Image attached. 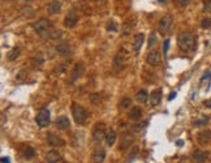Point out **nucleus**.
<instances>
[{
    "instance_id": "nucleus-34",
    "label": "nucleus",
    "mask_w": 211,
    "mask_h": 163,
    "mask_svg": "<svg viewBox=\"0 0 211 163\" xmlns=\"http://www.w3.org/2000/svg\"><path fill=\"white\" fill-rule=\"evenodd\" d=\"M207 123H209V118H202V119H198V120L193 121V125L194 127H202V125H206Z\"/></svg>"
},
{
    "instance_id": "nucleus-26",
    "label": "nucleus",
    "mask_w": 211,
    "mask_h": 163,
    "mask_svg": "<svg viewBox=\"0 0 211 163\" xmlns=\"http://www.w3.org/2000/svg\"><path fill=\"white\" fill-rule=\"evenodd\" d=\"M138 153H139V147H138V146H133V149H132V151L129 153V158H128V163L134 162L135 159H137V157H138Z\"/></svg>"
},
{
    "instance_id": "nucleus-25",
    "label": "nucleus",
    "mask_w": 211,
    "mask_h": 163,
    "mask_svg": "<svg viewBox=\"0 0 211 163\" xmlns=\"http://www.w3.org/2000/svg\"><path fill=\"white\" fill-rule=\"evenodd\" d=\"M149 99V94L146 90H139V92L137 93V100L139 103H146Z\"/></svg>"
},
{
    "instance_id": "nucleus-31",
    "label": "nucleus",
    "mask_w": 211,
    "mask_h": 163,
    "mask_svg": "<svg viewBox=\"0 0 211 163\" xmlns=\"http://www.w3.org/2000/svg\"><path fill=\"white\" fill-rule=\"evenodd\" d=\"M26 77H27V71L26 69H21L19 73H17L16 80H17V81H20V82H22V81L26 80Z\"/></svg>"
},
{
    "instance_id": "nucleus-12",
    "label": "nucleus",
    "mask_w": 211,
    "mask_h": 163,
    "mask_svg": "<svg viewBox=\"0 0 211 163\" xmlns=\"http://www.w3.org/2000/svg\"><path fill=\"white\" fill-rule=\"evenodd\" d=\"M84 71H85V65H84V63H78V64H76L74 69L72 71V77H70V81H72V82L77 81V80L82 76Z\"/></svg>"
},
{
    "instance_id": "nucleus-24",
    "label": "nucleus",
    "mask_w": 211,
    "mask_h": 163,
    "mask_svg": "<svg viewBox=\"0 0 211 163\" xmlns=\"http://www.w3.org/2000/svg\"><path fill=\"white\" fill-rule=\"evenodd\" d=\"M129 118L132 120H138V119L142 118V110L139 107H133L129 112Z\"/></svg>"
},
{
    "instance_id": "nucleus-27",
    "label": "nucleus",
    "mask_w": 211,
    "mask_h": 163,
    "mask_svg": "<svg viewBox=\"0 0 211 163\" xmlns=\"http://www.w3.org/2000/svg\"><path fill=\"white\" fill-rule=\"evenodd\" d=\"M24 157L26 158V159H31V158H34L35 157V150H34V147H31V146H26L24 149Z\"/></svg>"
},
{
    "instance_id": "nucleus-2",
    "label": "nucleus",
    "mask_w": 211,
    "mask_h": 163,
    "mask_svg": "<svg viewBox=\"0 0 211 163\" xmlns=\"http://www.w3.org/2000/svg\"><path fill=\"white\" fill-rule=\"evenodd\" d=\"M72 115H73V119H74V121H76V124H78V125H84L85 123L87 121V118H89V112L77 103L72 104Z\"/></svg>"
},
{
    "instance_id": "nucleus-41",
    "label": "nucleus",
    "mask_w": 211,
    "mask_h": 163,
    "mask_svg": "<svg viewBox=\"0 0 211 163\" xmlns=\"http://www.w3.org/2000/svg\"><path fill=\"white\" fill-rule=\"evenodd\" d=\"M203 8H205L206 12L211 13V0H205L203 1Z\"/></svg>"
},
{
    "instance_id": "nucleus-29",
    "label": "nucleus",
    "mask_w": 211,
    "mask_h": 163,
    "mask_svg": "<svg viewBox=\"0 0 211 163\" xmlns=\"http://www.w3.org/2000/svg\"><path fill=\"white\" fill-rule=\"evenodd\" d=\"M210 82H211V73H210V72H206V73L202 76V78H201V85H202V86L206 85L207 89H209Z\"/></svg>"
},
{
    "instance_id": "nucleus-8",
    "label": "nucleus",
    "mask_w": 211,
    "mask_h": 163,
    "mask_svg": "<svg viewBox=\"0 0 211 163\" xmlns=\"http://www.w3.org/2000/svg\"><path fill=\"white\" fill-rule=\"evenodd\" d=\"M56 51H58L59 55H61L64 57H68V56H70V54H72V48H70V46L68 45L67 42H61L56 46Z\"/></svg>"
},
{
    "instance_id": "nucleus-16",
    "label": "nucleus",
    "mask_w": 211,
    "mask_h": 163,
    "mask_svg": "<svg viewBox=\"0 0 211 163\" xmlns=\"http://www.w3.org/2000/svg\"><path fill=\"white\" fill-rule=\"evenodd\" d=\"M61 159V155H60L56 150H50L47 154H46V161L47 163H58Z\"/></svg>"
},
{
    "instance_id": "nucleus-18",
    "label": "nucleus",
    "mask_w": 211,
    "mask_h": 163,
    "mask_svg": "<svg viewBox=\"0 0 211 163\" xmlns=\"http://www.w3.org/2000/svg\"><path fill=\"white\" fill-rule=\"evenodd\" d=\"M160 99H162V90H154V92L150 94V102H151V106H158L160 103Z\"/></svg>"
},
{
    "instance_id": "nucleus-22",
    "label": "nucleus",
    "mask_w": 211,
    "mask_h": 163,
    "mask_svg": "<svg viewBox=\"0 0 211 163\" xmlns=\"http://www.w3.org/2000/svg\"><path fill=\"white\" fill-rule=\"evenodd\" d=\"M60 10H61V4L58 0H53L48 4V12L51 14H58L60 13Z\"/></svg>"
},
{
    "instance_id": "nucleus-1",
    "label": "nucleus",
    "mask_w": 211,
    "mask_h": 163,
    "mask_svg": "<svg viewBox=\"0 0 211 163\" xmlns=\"http://www.w3.org/2000/svg\"><path fill=\"white\" fill-rule=\"evenodd\" d=\"M177 43H178V47H180L182 51H190V50L194 48L195 37L192 33H182V34L178 35Z\"/></svg>"
},
{
    "instance_id": "nucleus-7",
    "label": "nucleus",
    "mask_w": 211,
    "mask_h": 163,
    "mask_svg": "<svg viewBox=\"0 0 211 163\" xmlns=\"http://www.w3.org/2000/svg\"><path fill=\"white\" fill-rule=\"evenodd\" d=\"M50 26H51V24H50V21L47 19H41V20H38L37 22L33 24V29L38 34H44V33H47Z\"/></svg>"
},
{
    "instance_id": "nucleus-36",
    "label": "nucleus",
    "mask_w": 211,
    "mask_h": 163,
    "mask_svg": "<svg viewBox=\"0 0 211 163\" xmlns=\"http://www.w3.org/2000/svg\"><path fill=\"white\" fill-rule=\"evenodd\" d=\"M107 30L108 31H117V25L115 21H110L108 25H107Z\"/></svg>"
},
{
    "instance_id": "nucleus-47",
    "label": "nucleus",
    "mask_w": 211,
    "mask_h": 163,
    "mask_svg": "<svg viewBox=\"0 0 211 163\" xmlns=\"http://www.w3.org/2000/svg\"><path fill=\"white\" fill-rule=\"evenodd\" d=\"M64 71H65V65H61V67L58 68V72H59V73H61V72H64Z\"/></svg>"
},
{
    "instance_id": "nucleus-44",
    "label": "nucleus",
    "mask_w": 211,
    "mask_h": 163,
    "mask_svg": "<svg viewBox=\"0 0 211 163\" xmlns=\"http://www.w3.org/2000/svg\"><path fill=\"white\" fill-rule=\"evenodd\" d=\"M203 104H205L207 108H211V98H210V99H207V100H205V102H203Z\"/></svg>"
},
{
    "instance_id": "nucleus-32",
    "label": "nucleus",
    "mask_w": 211,
    "mask_h": 163,
    "mask_svg": "<svg viewBox=\"0 0 211 163\" xmlns=\"http://www.w3.org/2000/svg\"><path fill=\"white\" fill-rule=\"evenodd\" d=\"M130 104H132L130 98H124V99H121V102H120V108L121 110H127L128 107H130Z\"/></svg>"
},
{
    "instance_id": "nucleus-39",
    "label": "nucleus",
    "mask_w": 211,
    "mask_h": 163,
    "mask_svg": "<svg viewBox=\"0 0 211 163\" xmlns=\"http://www.w3.org/2000/svg\"><path fill=\"white\" fill-rule=\"evenodd\" d=\"M61 34L63 33L60 31V30H55V31H51V34H50V38H53V39H58L61 37Z\"/></svg>"
},
{
    "instance_id": "nucleus-4",
    "label": "nucleus",
    "mask_w": 211,
    "mask_h": 163,
    "mask_svg": "<svg viewBox=\"0 0 211 163\" xmlns=\"http://www.w3.org/2000/svg\"><path fill=\"white\" fill-rule=\"evenodd\" d=\"M50 120H51V116H50V111L47 108H42L37 114V116H35V121H37V124L41 127V128L47 127L50 124Z\"/></svg>"
},
{
    "instance_id": "nucleus-3",
    "label": "nucleus",
    "mask_w": 211,
    "mask_h": 163,
    "mask_svg": "<svg viewBox=\"0 0 211 163\" xmlns=\"http://www.w3.org/2000/svg\"><path fill=\"white\" fill-rule=\"evenodd\" d=\"M128 59H129V54L127 52V50L120 48L116 54L115 59H113V69H115L116 72L123 71L128 64Z\"/></svg>"
},
{
    "instance_id": "nucleus-33",
    "label": "nucleus",
    "mask_w": 211,
    "mask_h": 163,
    "mask_svg": "<svg viewBox=\"0 0 211 163\" xmlns=\"http://www.w3.org/2000/svg\"><path fill=\"white\" fill-rule=\"evenodd\" d=\"M90 100L94 104H99L102 102V95L99 93H94V94H91V95H90Z\"/></svg>"
},
{
    "instance_id": "nucleus-50",
    "label": "nucleus",
    "mask_w": 211,
    "mask_h": 163,
    "mask_svg": "<svg viewBox=\"0 0 211 163\" xmlns=\"http://www.w3.org/2000/svg\"><path fill=\"white\" fill-rule=\"evenodd\" d=\"M25 1H33V0H25Z\"/></svg>"
},
{
    "instance_id": "nucleus-37",
    "label": "nucleus",
    "mask_w": 211,
    "mask_h": 163,
    "mask_svg": "<svg viewBox=\"0 0 211 163\" xmlns=\"http://www.w3.org/2000/svg\"><path fill=\"white\" fill-rule=\"evenodd\" d=\"M147 45H149V47H153V46L156 45V35H155V34H151V35H150Z\"/></svg>"
},
{
    "instance_id": "nucleus-35",
    "label": "nucleus",
    "mask_w": 211,
    "mask_h": 163,
    "mask_svg": "<svg viewBox=\"0 0 211 163\" xmlns=\"http://www.w3.org/2000/svg\"><path fill=\"white\" fill-rule=\"evenodd\" d=\"M132 26H133V25H132V21L129 20L127 24L124 25V29H123V35H128V34H129L130 30H132Z\"/></svg>"
},
{
    "instance_id": "nucleus-13",
    "label": "nucleus",
    "mask_w": 211,
    "mask_h": 163,
    "mask_svg": "<svg viewBox=\"0 0 211 163\" xmlns=\"http://www.w3.org/2000/svg\"><path fill=\"white\" fill-rule=\"evenodd\" d=\"M171 22H172V17L171 16H166V17H163L162 20H160V22H159V26H158V30L159 33H162V34H164L167 30H168V28L171 26Z\"/></svg>"
},
{
    "instance_id": "nucleus-10",
    "label": "nucleus",
    "mask_w": 211,
    "mask_h": 163,
    "mask_svg": "<svg viewBox=\"0 0 211 163\" xmlns=\"http://www.w3.org/2000/svg\"><path fill=\"white\" fill-rule=\"evenodd\" d=\"M55 124H56V128L60 129V130H65L70 127V121L69 119H68L65 115H63V116H59L58 119L55 120Z\"/></svg>"
},
{
    "instance_id": "nucleus-43",
    "label": "nucleus",
    "mask_w": 211,
    "mask_h": 163,
    "mask_svg": "<svg viewBox=\"0 0 211 163\" xmlns=\"http://www.w3.org/2000/svg\"><path fill=\"white\" fill-rule=\"evenodd\" d=\"M177 1V4L178 5H181V7H187L189 3H190V0H176Z\"/></svg>"
},
{
    "instance_id": "nucleus-21",
    "label": "nucleus",
    "mask_w": 211,
    "mask_h": 163,
    "mask_svg": "<svg viewBox=\"0 0 211 163\" xmlns=\"http://www.w3.org/2000/svg\"><path fill=\"white\" fill-rule=\"evenodd\" d=\"M198 141H199V144H202V145L209 144L211 141V130H203V132L199 133Z\"/></svg>"
},
{
    "instance_id": "nucleus-20",
    "label": "nucleus",
    "mask_w": 211,
    "mask_h": 163,
    "mask_svg": "<svg viewBox=\"0 0 211 163\" xmlns=\"http://www.w3.org/2000/svg\"><path fill=\"white\" fill-rule=\"evenodd\" d=\"M31 63H33V65L35 68H41L42 65H43L44 63V56H43V54L42 52H37L34 55V57L31 59Z\"/></svg>"
},
{
    "instance_id": "nucleus-30",
    "label": "nucleus",
    "mask_w": 211,
    "mask_h": 163,
    "mask_svg": "<svg viewBox=\"0 0 211 163\" xmlns=\"http://www.w3.org/2000/svg\"><path fill=\"white\" fill-rule=\"evenodd\" d=\"M21 13H22L25 17H27V19H31V17L34 16V10H33V8H30V7H22V8H21Z\"/></svg>"
},
{
    "instance_id": "nucleus-5",
    "label": "nucleus",
    "mask_w": 211,
    "mask_h": 163,
    "mask_svg": "<svg viewBox=\"0 0 211 163\" xmlns=\"http://www.w3.org/2000/svg\"><path fill=\"white\" fill-rule=\"evenodd\" d=\"M77 22H78V13H77V10L76 9H70L69 12L67 13V16H65L64 25H65L67 28L72 29V28L76 26Z\"/></svg>"
},
{
    "instance_id": "nucleus-14",
    "label": "nucleus",
    "mask_w": 211,
    "mask_h": 163,
    "mask_svg": "<svg viewBox=\"0 0 211 163\" xmlns=\"http://www.w3.org/2000/svg\"><path fill=\"white\" fill-rule=\"evenodd\" d=\"M147 63L153 67H156V65L160 64V55L158 51H150L149 55H147Z\"/></svg>"
},
{
    "instance_id": "nucleus-15",
    "label": "nucleus",
    "mask_w": 211,
    "mask_h": 163,
    "mask_svg": "<svg viewBox=\"0 0 211 163\" xmlns=\"http://www.w3.org/2000/svg\"><path fill=\"white\" fill-rule=\"evenodd\" d=\"M132 142H133V136L128 135V133L123 135L121 136V141H120V150H125L127 147L132 146Z\"/></svg>"
},
{
    "instance_id": "nucleus-9",
    "label": "nucleus",
    "mask_w": 211,
    "mask_h": 163,
    "mask_svg": "<svg viewBox=\"0 0 211 163\" xmlns=\"http://www.w3.org/2000/svg\"><path fill=\"white\" fill-rule=\"evenodd\" d=\"M47 142H48L50 146L56 147V146H63L64 140L60 138L59 136H56L55 133H48V135H47Z\"/></svg>"
},
{
    "instance_id": "nucleus-23",
    "label": "nucleus",
    "mask_w": 211,
    "mask_h": 163,
    "mask_svg": "<svg viewBox=\"0 0 211 163\" xmlns=\"http://www.w3.org/2000/svg\"><path fill=\"white\" fill-rule=\"evenodd\" d=\"M116 141V132L113 129H110L108 132L106 133V142L108 146H112Z\"/></svg>"
},
{
    "instance_id": "nucleus-6",
    "label": "nucleus",
    "mask_w": 211,
    "mask_h": 163,
    "mask_svg": "<svg viewBox=\"0 0 211 163\" xmlns=\"http://www.w3.org/2000/svg\"><path fill=\"white\" fill-rule=\"evenodd\" d=\"M93 138L96 144H102L103 140H106V132H104V124L102 123H98L93 132Z\"/></svg>"
},
{
    "instance_id": "nucleus-38",
    "label": "nucleus",
    "mask_w": 211,
    "mask_h": 163,
    "mask_svg": "<svg viewBox=\"0 0 211 163\" xmlns=\"http://www.w3.org/2000/svg\"><path fill=\"white\" fill-rule=\"evenodd\" d=\"M146 124H147V121H146V123H142V124H141V123H138V124H135V125L133 127V130H134V132H139V130H142V129L145 128Z\"/></svg>"
},
{
    "instance_id": "nucleus-40",
    "label": "nucleus",
    "mask_w": 211,
    "mask_h": 163,
    "mask_svg": "<svg viewBox=\"0 0 211 163\" xmlns=\"http://www.w3.org/2000/svg\"><path fill=\"white\" fill-rule=\"evenodd\" d=\"M201 25H202L203 29H209L211 26V19H203Z\"/></svg>"
},
{
    "instance_id": "nucleus-19",
    "label": "nucleus",
    "mask_w": 211,
    "mask_h": 163,
    "mask_svg": "<svg viewBox=\"0 0 211 163\" xmlns=\"http://www.w3.org/2000/svg\"><path fill=\"white\" fill-rule=\"evenodd\" d=\"M193 161L195 163H205L207 161V153L202 150H195L193 153Z\"/></svg>"
},
{
    "instance_id": "nucleus-49",
    "label": "nucleus",
    "mask_w": 211,
    "mask_h": 163,
    "mask_svg": "<svg viewBox=\"0 0 211 163\" xmlns=\"http://www.w3.org/2000/svg\"><path fill=\"white\" fill-rule=\"evenodd\" d=\"M160 3H167V0H159Z\"/></svg>"
},
{
    "instance_id": "nucleus-11",
    "label": "nucleus",
    "mask_w": 211,
    "mask_h": 163,
    "mask_svg": "<svg viewBox=\"0 0 211 163\" xmlns=\"http://www.w3.org/2000/svg\"><path fill=\"white\" fill-rule=\"evenodd\" d=\"M145 41V35L144 34H135L134 35V38H133V41H132V48H133V51L134 52H138L139 51V48L142 47V43H144Z\"/></svg>"
},
{
    "instance_id": "nucleus-17",
    "label": "nucleus",
    "mask_w": 211,
    "mask_h": 163,
    "mask_svg": "<svg viewBox=\"0 0 211 163\" xmlns=\"http://www.w3.org/2000/svg\"><path fill=\"white\" fill-rule=\"evenodd\" d=\"M106 158V151L104 149H102V147H98L94 154H93V161H94V163H103V161H104Z\"/></svg>"
},
{
    "instance_id": "nucleus-48",
    "label": "nucleus",
    "mask_w": 211,
    "mask_h": 163,
    "mask_svg": "<svg viewBox=\"0 0 211 163\" xmlns=\"http://www.w3.org/2000/svg\"><path fill=\"white\" fill-rule=\"evenodd\" d=\"M176 145H177V146H182V145H184V141H182V140H177L176 141Z\"/></svg>"
},
{
    "instance_id": "nucleus-46",
    "label": "nucleus",
    "mask_w": 211,
    "mask_h": 163,
    "mask_svg": "<svg viewBox=\"0 0 211 163\" xmlns=\"http://www.w3.org/2000/svg\"><path fill=\"white\" fill-rule=\"evenodd\" d=\"M175 98H176V93H171V95L168 97V100H172V99H175Z\"/></svg>"
},
{
    "instance_id": "nucleus-45",
    "label": "nucleus",
    "mask_w": 211,
    "mask_h": 163,
    "mask_svg": "<svg viewBox=\"0 0 211 163\" xmlns=\"http://www.w3.org/2000/svg\"><path fill=\"white\" fill-rule=\"evenodd\" d=\"M1 163H10V159L8 157H1Z\"/></svg>"
},
{
    "instance_id": "nucleus-42",
    "label": "nucleus",
    "mask_w": 211,
    "mask_h": 163,
    "mask_svg": "<svg viewBox=\"0 0 211 163\" xmlns=\"http://www.w3.org/2000/svg\"><path fill=\"white\" fill-rule=\"evenodd\" d=\"M168 48H170V39H166V41H164V48H163V52H164V55H167V52H168Z\"/></svg>"
},
{
    "instance_id": "nucleus-28",
    "label": "nucleus",
    "mask_w": 211,
    "mask_h": 163,
    "mask_svg": "<svg viewBox=\"0 0 211 163\" xmlns=\"http://www.w3.org/2000/svg\"><path fill=\"white\" fill-rule=\"evenodd\" d=\"M19 56H20V48H19V47H15V48H12V50H10V52L8 54V60L13 61V60H16Z\"/></svg>"
}]
</instances>
